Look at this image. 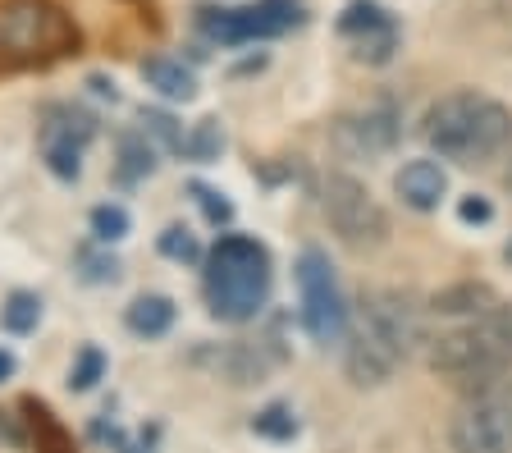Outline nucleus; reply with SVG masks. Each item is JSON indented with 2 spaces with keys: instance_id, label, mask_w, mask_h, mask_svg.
I'll list each match as a JSON object with an SVG mask.
<instances>
[{
  "instance_id": "nucleus-1",
  "label": "nucleus",
  "mask_w": 512,
  "mask_h": 453,
  "mask_svg": "<svg viewBox=\"0 0 512 453\" xmlns=\"http://www.w3.org/2000/svg\"><path fill=\"white\" fill-rule=\"evenodd\" d=\"M416 344H426V307L407 289H375L362 302V321L352 330L348 344V367L352 385H384L416 353Z\"/></svg>"
},
{
  "instance_id": "nucleus-2",
  "label": "nucleus",
  "mask_w": 512,
  "mask_h": 453,
  "mask_svg": "<svg viewBox=\"0 0 512 453\" xmlns=\"http://www.w3.org/2000/svg\"><path fill=\"white\" fill-rule=\"evenodd\" d=\"M426 142L458 165H485L512 142V110L485 92H448L426 115Z\"/></svg>"
},
{
  "instance_id": "nucleus-3",
  "label": "nucleus",
  "mask_w": 512,
  "mask_h": 453,
  "mask_svg": "<svg viewBox=\"0 0 512 453\" xmlns=\"http://www.w3.org/2000/svg\"><path fill=\"white\" fill-rule=\"evenodd\" d=\"M430 367L453 385H485L512 371V307L494 302L490 312L467 316L462 325L430 339Z\"/></svg>"
},
{
  "instance_id": "nucleus-4",
  "label": "nucleus",
  "mask_w": 512,
  "mask_h": 453,
  "mask_svg": "<svg viewBox=\"0 0 512 453\" xmlns=\"http://www.w3.org/2000/svg\"><path fill=\"white\" fill-rule=\"evenodd\" d=\"M270 252L247 234H224L206 257V307L215 321L243 325L252 321L270 298Z\"/></svg>"
},
{
  "instance_id": "nucleus-5",
  "label": "nucleus",
  "mask_w": 512,
  "mask_h": 453,
  "mask_svg": "<svg viewBox=\"0 0 512 453\" xmlns=\"http://www.w3.org/2000/svg\"><path fill=\"white\" fill-rule=\"evenodd\" d=\"M78 46V28L51 0H0V69L46 65Z\"/></svg>"
},
{
  "instance_id": "nucleus-6",
  "label": "nucleus",
  "mask_w": 512,
  "mask_h": 453,
  "mask_svg": "<svg viewBox=\"0 0 512 453\" xmlns=\"http://www.w3.org/2000/svg\"><path fill=\"white\" fill-rule=\"evenodd\" d=\"M453 453H512V376L467 389L448 421Z\"/></svg>"
},
{
  "instance_id": "nucleus-7",
  "label": "nucleus",
  "mask_w": 512,
  "mask_h": 453,
  "mask_svg": "<svg viewBox=\"0 0 512 453\" xmlns=\"http://www.w3.org/2000/svg\"><path fill=\"white\" fill-rule=\"evenodd\" d=\"M320 211H325L330 229L339 234V243L352 252H371L389 238L384 206L375 202L352 174H330V179H325V188H320Z\"/></svg>"
},
{
  "instance_id": "nucleus-8",
  "label": "nucleus",
  "mask_w": 512,
  "mask_h": 453,
  "mask_svg": "<svg viewBox=\"0 0 512 453\" xmlns=\"http://www.w3.org/2000/svg\"><path fill=\"white\" fill-rule=\"evenodd\" d=\"M298 293H302V325H307V335L316 344H339L348 335V298H343L330 257L320 248H302Z\"/></svg>"
},
{
  "instance_id": "nucleus-9",
  "label": "nucleus",
  "mask_w": 512,
  "mask_h": 453,
  "mask_svg": "<svg viewBox=\"0 0 512 453\" xmlns=\"http://www.w3.org/2000/svg\"><path fill=\"white\" fill-rule=\"evenodd\" d=\"M197 23H202V33L211 42L247 46V42H261V37H279L288 28H302L307 23V5L302 0H256V5H243V10H211V5H202Z\"/></svg>"
},
{
  "instance_id": "nucleus-10",
  "label": "nucleus",
  "mask_w": 512,
  "mask_h": 453,
  "mask_svg": "<svg viewBox=\"0 0 512 453\" xmlns=\"http://www.w3.org/2000/svg\"><path fill=\"white\" fill-rule=\"evenodd\" d=\"M398 133H403V115H398L394 101H371V106H357L348 115H339L330 124V142L339 156L348 161H375L384 151H394Z\"/></svg>"
},
{
  "instance_id": "nucleus-11",
  "label": "nucleus",
  "mask_w": 512,
  "mask_h": 453,
  "mask_svg": "<svg viewBox=\"0 0 512 453\" xmlns=\"http://www.w3.org/2000/svg\"><path fill=\"white\" fill-rule=\"evenodd\" d=\"M96 138V119L74 106H55L42 124V161L55 179L74 184L83 174V151Z\"/></svg>"
},
{
  "instance_id": "nucleus-12",
  "label": "nucleus",
  "mask_w": 512,
  "mask_h": 453,
  "mask_svg": "<svg viewBox=\"0 0 512 453\" xmlns=\"http://www.w3.org/2000/svg\"><path fill=\"white\" fill-rule=\"evenodd\" d=\"M275 362L279 353H266V348H252V344H224V348H211V353H197V367H211L229 385H261L275 371Z\"/></svg>"
},
{
  "instance_id": "nucleus-13",
  "label": "nucleus",
  "mask_w": 512,
  "mask_h": 453,
  "mask_svg": "<svg viewBox=\"0 0 512 453\" xmlns=\"http://www.w3.org/2000/svg\"><path fill=\"white\" fill-rule=\"evenodd\" d=\"M394 193L403 197L412 211H435L448 193V174L439 161H407L394 174Z\"/></svg>"
},
{
  "instance_id": "nucleus-14",
  "label": "nucleus",
  "mask_w": 512,
  "mask_h": 453,
  "mask_svg": "<svg viewBox=\"0 0 512 453\" xmlns=\"http://www.w3.org/2000/svg\"><path fill=\"white\" fill-rule=\"evenodd\" d=\"M124 325H128V330H133L138 339L170 335V325H174V298H165V293H142V298L128 302Z\"/></svg>"
},
{
  "instance_id": "nucleus-15",
  "label": "nucleus",
  "mask_w": 512,
  "mask_h": 453,
  "mask_svg": "<svg viewBox=\"0 0 512 453\" xmlns=\"http://www.w3.org/2000/svg\"><path fill=\"white\" fill-rule=\"evenodd\" d=\"M142 78L156 87L160 97H170V101L197 97V78H192V69H183V60H170V55H151V60H142Z\"/></svg>"
},
{
  "instance_id": "nucleus-16",
  "label": "nucleus",
  "mask_w": 512,
  "mask_h": 453,
  "mask_svg": "<svg viewBox=\"0 0 512 453\" xmlns=\"http://www.w3.org/2000/svg\"><path fill=\"white\" fill-rule=\"evenodd\" d=\"M23 412H28L23 421H28V435H32V444H37V453H74L69 431H64L60 417H55L42 399H23Z\"/></svg>"
},
{
  "instance_id": "nucleus-17",
  "label": "nucleus",
  "mask_w": 512,
  "mask_h": 453,
  "mask_svg": "<svg viewBox=\"0 0 512 453\" xmlns=\"http://www.w3.org/2000/svg\"><path fill=\"white\" fill-rule=\"evenodd\" d=\"M389 23H394V14L384 10L380 0H348L334 28H339V37L357 42V37H371V33H380V28H389Z\"/></svg>"
},
{
  "instance_id": "nucleus-18",
  "label": "nucleus",
  "mask_w": 512,
  "mask_h": 453,
  "mask_svg": "<svg viewBox=\"0 0 512 453\" xmlns=\"http://www.w3.org/2000/svg\"><path fill=\"white\" fill-rule=\"evenodd\" d=\"M494 302H499V298H494L485 284H458V289L439 293L430 312H439V316H480V312H490Z\"/></svg>"
},
{
  "instance_id": "nucleus-19",
  "label": "nucleus",
  "mask_w": 512,
  "mask_h": 453,
  "mask_svg": "<svg viewBox=\"0 0 512 453\" xmlns=\"http://www.w3.org/2000/svg\"><path fill=\"white\" fill-rule=\"evenodd\" d=\"M151 170H156L151 142L142 138V133H124V138H119V179H124V184H138Z\"/></svg>"
},
{
  "instance_id": "nucleus-20",
  "label": "nucleus",
  "mask_w": 512,
  "mask_h": 453,
  "mask_svg": "<svg viewBox=\"0 0 512 453\" xmlns=\"http://www.w3.org/2000/svg\"><path fill=\"white\" fill-rule=\"evenodd\" d=\"M42 321V298L37 293H10L5 307H0V325L10 330V335H32Z\"/></svg>"
},
{
  "instance_id": "nucleus-21",
  "label": "nucleus",
  "mask_w": 512,
  "mask_h": 453,
  "mask_svg": "<svg viewBox=\"0 0 512 453\" xmlns=\"http://www.w3.org/2000/svg\"><path fill=\"white\" fill-rule=\"evenodd\" d=\"M252 431L261 435V440L284 444V440H293V435H298V417H293V408H288V403H270V408H261L252 417Z\"/></svg>"
},
{
  "instance_id": "nucleus-22",
  "label": "nucleus",
  "mask_w": 512,
  "mask_h": 453,
  "mask_svg": "<svg viewBox=\"0 0 512 453\" xmlns=\"http://www.w3.org/2000/svg\"><path fill=\"white\" fill-rule=\"evenodd\" d=\"M142 138L156 142L160 151H183V129H179V119L165 115V110H142Z\"/></svg>"
},
{
  "instance_id": "nucleus-23",
  "label": "nucleus",
  "mask_w": 512,
  "mask_h": 453,
  "mask_svg": "<svg viewBox=\"0 0 512 453\" xmlns=\"http://www.w3.org/2000/svg\"><path fill=\"white\" fill-rule=\"evenodd\" d=\"M220 151H224V129L215 119H202V124L183 138V156H188V161H220Z\"/></svg>"
},
{
  "instance_id": "nucleus-24",
  "label": "nucleus",
  "mask_w": 512,
  "mask_h": 453,
  "mask_svg": "<svg viewBox=\"0 0 512 453\" xmlns=\"http://www.w3.org/2000/svg\"><path fill=\"white\" fill-rule=\"evenodd\" d=\"M101 376H106V353L96 344H87L83 353L74 357V367H69V389H74V394H87V389H96Z\"/></svg>"
},
{
  "instance_id": "nucleus-25",
  "label": "nucleus",
  "mask_w": 512,
  "mask_h": 453,
  "mask_svg": "<svg viewBox=\"0 0 512 453\" xmlns=\"http://www.w3.org/2000/svg\"><path fill=\"white\" fill-rule=\"evenodd\" d=\"M192 193V202L202 206V216H206V225H229V220H234V202H229V197L224 193H215V188H206V184H192L188 188Z\"/></svg>"
},
{
  "instance_id": "nucleus-26",
  "label": "nucleus",
  "mask_w": 512,
  "mask_h": 453,
  "mask_svg": "<svg viewBox=\"0 0 512 453\" xmlns=\"http://www.w3.org/2000/svg\"><path fill=\"white\" fill-rule=\"evenodd\" d=\"M128 225H133V220H128V211L124 206H96L92 211V234L101 238V243H119V238L128 234Z\"/></svg>"
},
{
  "instance_id": "nucleus-27",
  "label": "nucleus",
  "mask_w": 512,
  "mask_h": 453,
  "mask_svg": "<svg viewBox=\"0 0 512 453\" xmlns=\"http://www.w3.org/2000/svg\"><path fill=\"white\" fill-rule=\"evenodd\" d=\"M160 252H165V257L170 261H202V248H197V238L188 234V229H179V225H170L165 229V234H160Z\"/></svg>"
},
{
  "instance_id": "nucleus-28",
  "label": "nucleus",
  "mask_w": 512,
  "mask_h": 453,
  "mask_svg": "<svg viewBox=\"0 0 512 453\" xmlns=\"http://www.w3.org/2000/svg\"><path fill=\"white\" fill-rule=\"evenodd\" d=\"M78 275L87 284H115L119 280V261L115 257H101V252H78Z\"/></svg>"
},
{
  "instance_id": "nucleus-29",
  "label": "nucleus",
  "mask_w": 512,
  "mask_h": 453,
  "mask_svg": "<svg viewBox=\"0 0 512 453\" xmlns=\"http://www.w3.org/2000/svg\"><path fill=\"white\" fill-rule=\"evenodd\" d=\"M458 220H462V225H490V220H494L490 197H476V193L462 197V202H458Z\"/></svg>"
},
{
  "instance_id": "nucleus-30",
  "label": "nucleus",
  "mask_w": 512,
  "mask_h": 453,
  "mask_svg": "<svg viewBox=\"0 0 512 453\" xmlns=\"http://www.w3.org/2000/svg\"><path fill=\"white\" fill-rule=\"evenodd\" d=\"M87 87H92V97H101V101H119L115 78H106V74H92L87 78Z\"/></svg>"
},
{
  "instance_id": "nucleus-31",
  "label": "nucleus",
  "mask_w": 512,
  "mask_h": 453,
  "mask_svg": "<svg viewBox=\"0 0 512 453\" xmlns=\"http://www.w3.org/2000/svg\"><path fill=\"white\" fill-rule=\"evenodd\" d=\"M0 435H5V440H10V444H23V431H19V426H14V421H10V412H0Z\"/></svg>"
},
{
  "instance_id": "nucleus-32",
  "label": "nucleus",
  "mask_w": 512,
  "mask_h": 453,
  "mask_svg": "<svg viewBox=\"0 0 512 453\" xmlns=\"http://www.w3.org/2000/svg\"><path fill=\"white\" fill-rule=\"evenodd\" d=\"M10 376H14V353L0 348V380H10Z\"/></svg>"
}]
</instances>
